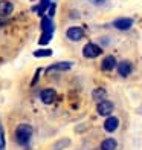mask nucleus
<instances>
[{
    "mask_svg": "<svg viewBox=\"0 0 142 150\" xmlns=\"http://www.w3.org/2000/svg\"><path fill=\"white\" fill-rule=\"evenodd\" d=\"M32 133H34L32 126H29V124H20L15 129V141L18 142L20 146L28 144L29 139H31V136H32Z\"/></svg>",
    "mask_w": 142,
    "mask_h": 150,
    "instance_id": "1",
    "label": "nucleus"
},
{
    "mask_svg": "<svg viewBox=\"0 0 142 150\" xmlns=\"http://www.w3.org/2000/svg\"><path fill=\"white\" fill-rule=\"evenodd\" d=\"M101 54H103V49L95 43H87L83 47V55L86 58H96V57L101 55Z\"/></svg>",
    "mask_w": 142,
    "mask_h": 150,
    "instance_id": "2",
    "label": "nucleus"
},
{
    "mask_svg": "<svg viewBox=\"0 0 142 150\" xmlns=\"http://www.w3.org/2000/svg\"><path fill=\"white\" fill-rule=\"evenodd\" d=\"M98 113L101 115V117H109V115L113 112V103L109 100H103L98 103V107H96Z\"/></svg>",
    "mask_w": 142,
    "mask_h": 150,
    "instance_id": "3",
    "label": "nucleus"
},
{
    "mask_svg": "<svg viewBox=\"0 0 142 150\" xmlns=\"http://www.w3.org/2000/svg\"><path fill=\"white\" fill-rule=\"evenodd\" d=\"M40 100H41L44 104H52L53 101L57 100V92L53 89H51V87L43 89L41 92H40Z\"/></svg>",
    "mask_w": 142,
    "mask_h": 150,
    "instance_id": "4",
    "label": "nucleus"
},
{
    "mask_svg": "<svg viewBox=\"0 0 142 150\" xmlns=\"http://www.w3.org/2000/svg\"><path fill=\"white\" fill-rule=\"evenodd\" d=\"M66 37L69 40H72V42H79L84 37V31L81 28H78V26H72V28H69L66 31Z\"/></svg>",
    "mask_w": 142,
    "mask_h": 150,
    "instance_id": "5",
    "label": "nucleus"
},
{
    "mask_svg": "<svg viewBox=\"0 0 142 150\" xmlns=\"http://www.w3.org/2000/svg\"><path fill=\"white\" fill-rule=\"evenodd\" d=\"M113 26L119 31H128L133 26V20L128 18V17H121V18H116L113 22Z\"/></svg>",
    "mask_w": 142,
    "mask_h": 150,
    "instance_id": "6",
    "label": "nucleus"
},
{
    "mask_svg": "<svg viewBox=\"0 0 142 150\" xmlns=\"http://www.w3.org/2000/svg\"><path fill=\"white\" fill-rule=\"evenodd\" d=\"M131 71H133V66L128 60H124L121 63H118V74L121 77H128L131 74Z\"/></svg>",
    "mask_w": 142,
    "mask_h": 150,
    "instance_id": "7",
    "label": "nucleus"
},
{
    "mask_svg": "<svg viewBox=\"0 0 142 150\" xmlns=\"http://www.w3.org/2000/svg\"><path fill=\"white\" fill-rule=\"evenodd\" d=\"M72 69V63L70 61H58V63H53L46 69V72H53V71H69Z\"/></svg>",
    "mask_w": 142,
    "mask_h": 150,
    "instance_id": "8",
    "label": "nucleus"
},
{
    "mask_svg": "<svg viewBox=\"0 0 142 150\" xmlns=\"http://www.w3.org/2000/svg\"><path fill=\"white\" fill-rule=\"evenodd\" d=\"M115 67H116V58H115L113 55H107V57L103 60V63H101V69L105 71V72L113 71Z\"/></svg>",
    "mask_w": 142,
    "mask_h": 150,
    "instance_id": "9",
    "label": "nucleus"
},
{
    "mask_svg": "<svg viewBox=\"0 0 142 150\" xmlns=\"http://www.w3.org/2000/svg\"><path fill=\"white\" fill-rule=\"evenodd\" d=\"M14 11V5H12L11 2H8V0H0V16H9L11 12Z\"/></svg>",
    "mask_w": 142,
    "mask_h": 150,
    "instance_id": "10",
    "label": "nucleus"
},
{
    "mask_svg": "<svg viewBox=\"0 0 142 150\" xmlns=\"http://www.w3.org/2000/svg\"><path fill=\"white\" fill-rule=\"evenodd\" d=\"M118 126H119V120L116 117H109L104 122V129L107 132H115L118 129Z\"/></svg>",
    "mask_w": 142,
    "mask_h": 150,
    "instance_id": "11",
    "label": "nucleus"
},
{
    "mask_svg": "<svg viewBox=\"0 0 142 150\" xmlns=\"http://www.w3.org/2000/svg\"><path fill=\"white\" fill-rule=\"evenodd\" d=\"M118 146V142L115 141L113 138H107L101 142V150H115Z\"/></svg>",
    "mask_w": 142,
    "mask_h": 150,
    "instance_id": "12",
    "label": "nucleus"
},
{
    "mask_svg": "<svg viewBox=\"0 0 142 150\" xmlns=\"http://www.w3.org/2000/svg\"><path fill=\"white\" fill-rule=\"evenodd\" d=\"M49 5H51V0H41L38 6H34L32 11H34V12H38L40 16H43V14H44V11H46V8H47Z\"/></svg>",
    "mask_w": 142,
    "mask_h": 150,
    "instance_id": "13",
    "label": "nucleus"
},
{
    "mask_svg": "<svg viewBox=\"0 0 142 150\" xmlns=\"http://www.w3.org/2000/svg\"><path fill=\"white\" fill-rule=\"evenodd\" d=\"M41 31H43V32H52V31H53L52 20H51L49 17H43V18H41Z\"/></svg>",
    "mask_w": 142,
    "mask_h": 150,
    "instance_id": "14",
    "label": "nucleus"
},
{
    "mask_svg": "<svg viewBox=\"0 0 142 150\" xmlns=\"http://www.w3.org/2000/svg\"><path fill=\"white\" fill-rule=\"evenodd\" d=\"M92 95H93V100L103 101V100H105V89H103V87H96Z\"/></svg>",
    "mask_w": 142,
    "mask_h": 150,
    "instance_id": "15",
    "label": "nucleus"
},
{
    "mask_svg": "<svg viewBox=\"0 0 142 150\" xmlns=\"http://www.w3.org/2000/svg\"><path fill=\"white\" fill-rule=\"evenodd\" d=\"M51 55H52V49H38V51H34V57H37V58L51 57Z\"/></svg>",
    "mask_w": 142,
    "mask_h": 150,
    "instance_id": "16",
    "label": "nucleus"
},
{
    "mask_svg": "<svg viewBox=\"0 0 142 150\" xmlns=\"http://www.w3.org/2000/svg\"><path fill=\"white\" fill-rule=\"evenodd\" d=\"M51 40H52V32H43L41 37H40V40H38V43L40 45H47Z\"/></svg>",
    "mask_w": 142,
    "mask_h": 150,
    "instance_id": "17",
    "label": "nucleus"
},
{
    "mask_svg": "<svg viewBox=\"0 0 142 150\" xmlns=\"http://www.w3.org/2000/svg\"><path fill=\"white\" fill-rule=\"evenodd\" d=\"M0 150H5V138H3V130L0 127Z\"/></svg>",
    "mask_w": 142,
    "mask_h": 150,
    "instance_id": "18",
    "label": "nucleus"
},
{
    "mask_svg": "<svg viewBox=\"0 0 142 150\" xmlns=\"http://www.w3.org/2000/svg\"><path fill=\"white\" fill-rule=\"evenodd\" d=\"M55 8H57L55 3H51V5H49V17H53V16H55Z\"/></svg>",
    "mask_w": 142,
    "mask_h": 150,
    "instance_id": "19",
    "label": "nucleus"
},
{
    "mask_svg": "<svg viewBox=\"0 0 142 150\" xmlns=\"http://www.w3.org/2000/svg\"><path fill=\"white\" fill-rule=\"evenodd\" d=\"M41 72V69H37V72H35V75H34V78H32V81H31V86H34L38 81V74Z\"/></svg>",
    "mask_w": 142,
    "mask_h": 150,
    "instance_id": "20",
    "label": "nucleus"
}]
</instances>
